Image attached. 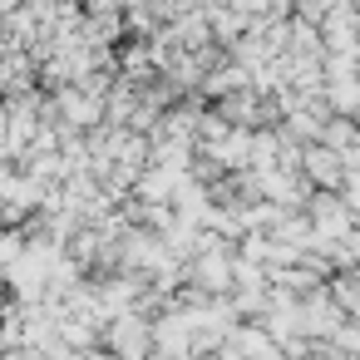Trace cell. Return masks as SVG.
<instances>
[{
    "label": "cell",
    "instance_id": "obj_1",
    "mask_svg": "<svg viewBox=\"0 0 360 360\" xmlns=\"http://www.w3.org/2000/svg\"><path fill=\"white\" fill-rule=\"evenodd\" d=\"M99 345H104L109 355H119V360H143V355L153 350L148 316H139L134 306H129V311H119V316H109V321H104V330H99Z\"/></svg>",
    "mask_w": 360,
    "mask_h": 360
},
{
    "label": "cell",
    "instance_id": "obj_2",
    "mask_svg": "<svg viewBox=\"0 0 360 360\" xmlns=\"http://www.w3.org/2000/svg\"><path fill=\"white\" fill-rule=\"evenodd\" d=\"M188 266V281L193 286H202V291H232V242H217V247H207V252H198L193 262H183Z\"/></svg>",
    "mask_w": 360,
    "mask_h": 360
},
{
    "label": "cell",
    "instance_id": "obj_3",
    "mask_svg": "<svg viewBox=\"0 0 360 360\" xmlns=\"http://www.w3.org/2000/svg\"><path fill=\"white\" fill-rule=\"evenodd\" d=\"M227 345L242 355V360H276V340L262 330V321H237L227 330Z\"/></svg>",
    "mask_w": 360,
    "mask_h": 360
},
{
    "label": "cell",
    "instance_id": "obj_4",
    "mask_svg": "<svg viewBox=\"0 0 360 360\" xmlns=\"http://www.w3.org/2000/svg\"><path fill=\"white\" fill-rule=\"evenodd\" d=\"M321 119H326V114H316L311 104H296L291 114L276 119V129H281L286 139H296V143H316V139H321Z\"/></svg>",
    "mask_w": 360,
    "mask_h": 360
},
{
    "label": "cell",
    "instance_id": "obj_5",
    "mask_svg": "<svg viewBox=\"0 0 360 360\" xmlns=\"http://www.w3.org/2000/svg\"><path fill=\"white\" fill-rule=\"evenodd\" d=\"M355 99H360L355 75H345V79H326V84H321V104H326L330 114H355Z\"/></svg>",
    "mask_w": 360,
    "mask_h": 360
},
{
    "label": "cell",
    "instance_id": "obj_6",
    "mask_svg": "<svg viewBox=\"0 0 360 360\" xmlns=\"http://www.w3.org/2000/svg\"><path fill=\"white\" fill-rule=\"evenodd\" d=\"M326 296L335 301V311L355 316L360 311V291H355V271H330L326 276Z\"/></svg>",
    "mask_w": 360,
    "mask_h": 360
},
{
    "label": "cell",
    "instance_id": "obj_7",
    "mask_svg": "<svg viewBox=\"0 0 360 360\" xmlns=\"http://www.w3.org/2000/svg\"><path fill=\"white\" fill-rule=\"evenodd\" d=\"M276 360H281V355H276Z\"/></svg>",
    "mask_w": 360,
    "mask_h": 360
}]
</instances>
